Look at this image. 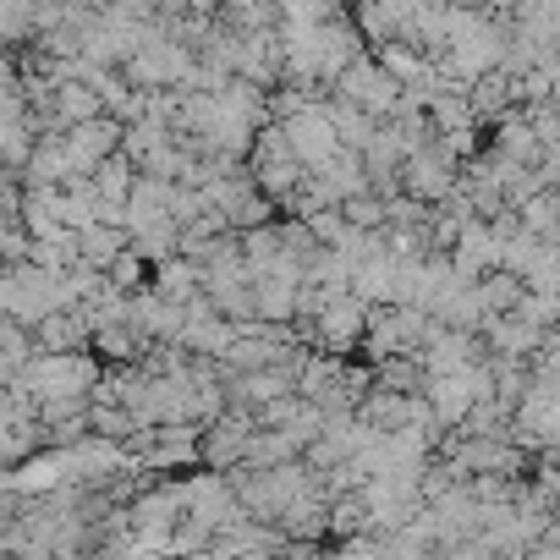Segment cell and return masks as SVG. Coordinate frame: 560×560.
<instances>
[{"instance_id": "cell-1", "label": "cell", "mask_w": 560, "mask_h": 560, "mask_svg": "<svg viewBox=\"0 0 560 560\" xmlns=\"http://www.w3.org/2000/svg\"><path fill=\"white\" fill-rule=\"evenodd\" d=\"M280 132H287V143L298 149V160L314 171V165H325L330 154H341L347 143H341V127H336V110L330 105H292L287 110V121H280Z\"/></svg>"}, {"instance_id": "cell-2", "label": "cell", "mask_w": 560, "mask_h": 560, "mask_svg": "<svg viewBox=\"0 0 560 560\" xmlns=\"http://www.w3.org/2000/svg\"><path fill=\"white\" fill-rule=\"evenodd\" d=\"M336 83H341V100H352V105H363V110H374V116H396L401 100H407V94H401L407 83H401L385 61H369V56H358Z\"/></svg>"}]
</instances>
